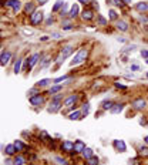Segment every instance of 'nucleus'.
Masks as SVG:
<instances>
[{"label": "nucleus", "instance_id": "obj_1", "mask_svg": "<svg viewBox=\"0 0 148 165\" xmlns=\"http://www.w3.org/2000/svg\"><path fill=\"white\" fill-rule=\"evenodd\" d=\"M87 57H88V50L87 49H81L75 56H74V58L71 60V63H70V66L74 67V66H78V64H81V63H84L85 60H87Z\"/></svg>", "mask_w": 148, "mask_h": 165}, {"label": "nucleus", "instance_id": "obj_2", "mask_svg": "<svg viewBox=\"0 0 148 165\" xmlns=\"http://www.w3.org/2000/svg\"><path fill=\"white\" fill-rule=\"evenodd\" d=\"M73 51H74V49L71 46H67V47H64V49L61 50V53H60V56H58V58H57V66H60L67 57H70V56L73 54Z\"/></svg>", "mask_w": 148, "mask_h": 165}, {"label": "nucleus", "instance_id": "obj_3", "mask_svg": "<svg viewBox=\"0 0 148 165\" xmlns=\"http://www.w3.org/2000/svg\"><path fill=\"white\" fill-rule=\"evenodd\" d=\"M131 105L134 110H137V111H141V110H144V108L147 107V101L144 98H137V100H134L131 103Z\"/></svg>", "mask_w": 148, "mask_h": 165}, {"label": "nucleus", "instance_id": "obj_4", "mask_svg": "<svg viewBox=\"0 0 148 165\" xmlns=\"http://www.w3.org/2000/svg\"><path fill=\"white\" fill-rule=\"evenodd\" d=\"M7 7H11L13 9V11L17 13L20 9H22V1L20 0H6V3H4Z\"/></svg>", "mask_w": 148, "mask_h": 165}, {"label": "nucleus", "instance_id": "obj_5", "mask_svg": "<svg viewBox=\"0 0 148 165\" xmlns=\"http://www.w3.org/2000/svg\"><path fill=\"white\" fill-rule=\"evenodd\" d=\"M113 145H114V148L117 151H120V152H125L127 151V145H125V142L123 140H114L113 141Z\"/></svg>", "mask_w": 148, "mask_h": 165}, {"label": "nucleus", "instance_id": "obj_6", "mask_svg": "<svg viewBox=\"0 0 148 165\" xmlns=\"http://www.w3.org/2000/svg\"><path fill=\"white\" fill-rule=\"evenodd\" d=\"M30 20H32L33 24H39L41 20H43V11H37V10H36L33 14L30 16Z\"/></svg>", "mask_w": 148, "mask_h": 165}, {"label": "nucleus", "instance_id": "obj_7", "mask_svg": "<svg viewBox=\"0 0 148 165\" xmlns=\"http://www.w3.org/2000/svg\"><path fill=\"white\" fill-rule=\"evenodd\" d=\"M77 100H78V95H77V94H71L70 97H67V98L64 100V107L70 108L74 104V103L77 101Z\"/></svg>", "mask_w": 148, "mask_h": 165}, {"label": "nucleus", "instance_id": "obj_8", "mask_svg": "<svg viewBox=\"0 0 148 165\" xmlns=\"http://www.w3.org/2000/svg\"><path fill=\"white\" fill-rule=\"evenodd\" d=\"M11 58V53L10 51H4L1 56H0V66H6Z\"/></svg>", "mask_w": 148, "mask_h": 165}, {"label": "nucleus", "instance_id": "obj_9", "mask_svg": "<svg viewBox=\"0 0 148 165\" xmlns=\"http://www.w3.org/2000/svg\"><path fill=\"white\" fill-rule=\"evenodd\" d=\"M84 148H85V144H84V141L81 140H77L74 141V152H83L84 151Z\"/></svg>", "mask_w": 148, "mask_h": 165}, {"label": "nucleus", "instance_id": "obj_10", "mask_svg": "<svg viewBox=\"0 0 148 165\" xmlns=\"http://www.w3.org/2000/svg\"><path fill=\"white\" fill-rule=\"evenodd\" d=\"M135 10L140 11V13H147L148 11V3L147 1H140L135 4Z\"/></svg>", "mask_w": 148, "mask_h": 165}, {"label": "nucleus", "instance_id": "obj_11", "mask_svg": "<svg viewBox=\"0 0 148 165\" xmlns=\"http://www.w3.org/2000/svg\"><path fill=\"white\" fill-rule=\"evenodd\" d=\"M61 105H63V104H61L60 101H51V104H50V107L47 108V110H49V113H57L58 110L61 108Z\"/></svg>", "mask_w": 148, "mask_h": 165}, {"label": "nucleus", "instance_id": "obj_12", "mask_svg": "<svg viewBox=\"0 0 148 165\" xmlns=\"http://www.w3.org/2000/svg\"><path fill=\"white\" fill-rule=\"evenodd\" d=\"M43 101H44V98L41 97L40 94L30 97V104H32V105H40V104H43Z\"/></svg>", "mask_w": 148, "mask_h": 165}, {"label": "nucleus", "instance_id": "obj_13", "mask_svg": "<svg viewBox=\"0 0 148 165\" xmlns=\"http://www.w3.org/2000/svg\"><path fill=\"white\" fill-rule=\"evenodd\" d=\"M78 11H80V7H78V4L77 3H74L73 6L70 7V11H68V16L71 17V19H74V17L78 16Z\"/></svg>", "mask_w": 148, "mask_h": 165}, {"label": "nucleus", "instance_id": "obj_14", "mask_svg": "<svg viewBox=\"0 0 148 165\" xmlns=\"http://www.w3.org/2000/svg\"><path fill=\"white\" fill-rule=\"evenodd\" d=\"M115 27H117L120 32H127V30H128V23H127V22H124V20H117Z\"/></svg>", "mask_w": 148, "mask_h": 165}, {"label": "nucleus", "instance_id": "obj_15", "mask_svg": "<svg viewBox=\"0 0 148 165\" xmlns=\"http://www.w3.org/2000/svg\"><path fill=\"white\" fill-rule=\"evenodd\" d=\"M81 17H83V20H85V22L93 20V19H94V11H93V10H84L81 13Z\"/></svg>", "mask_w": 148, "mask_h": 165}, {"label": "nucleus", "instance_id": "obj_16", "mask_svg": "<svg viewBox=\"0 0 148 165\" xmlns=\"http://www.w3.org/2000/svg\"><path fill=\"white\" fill-rule=\"evenodd\" d=\"M83 117V113L80 110H77V111H73V113H70L68 114V118L71 120V121H78L80 118Z\"/></svg>", "mask_w": 148, "mask_h": 165}, {"label": "nucleus", "instance_id": "obj_17", "mask_svg": "<svg viewBox=\"0 0 148 165\" xmlns=\"http://www.w3.org/2000/svg\"><path fill=\"white\" fill-rule=\"evenodd\" d=\"M61 148L64 149V151H67V152H70V151L74 149V142L73 141H64L63 145H61Z\"/></svg>", "mask_w": 148, "mask_h": 165}, {"label": "nucleus", "instance_id": "obj_18", "mask_svg": "<svg viewBox=\"0 0 148 165\" xmlns=\"http://www.w3.org/2000/svg\"><path fill=\"white\" fill-rule=\"evenodd\" d=\"M123 110H124V104H114L113 108L110 110V113H111V114H120Z\"/></svg>", "mask_w": 148, "mask_h": 165}, {"label": "nucleus", "instance_id": "obj_19", "mask_svg": "<svg viewBox=\"0 0 148 165\" xmlns=\"http://www.w3.org/2000/svg\"><path fill=\"white\" fill-rule=\"evenodd\" d=\"M24 11L27 13V14H30V16H32V14L34 13V11H36V10H34V3H32V1L26 3V6H24Z\"/></svg>", "mask_w": 148, "mask_h": 165}, {"label": "nucleus", "instance_id": "obj_20", "mask_svg": "<svg viewBox=\"0 0 148 165\" xmlns=\"http://www.w3.org/2000/svg\"><path fill=\"white\" fill-rule=\"evenodd\" d=\"M81 154H83V157L85 158V159H90V158L93 157V155H94L93 149H91V148H88V147H85V148H84V151H83Z\"/></svg>", "mask_w": 148, "mask_h": 165}, {"label": "nucleus", "instance_id": "obj_21", "mask_svg": "<svg viewBox=\"0 0 148 165\" xmlns=\"http://www.w3.org/2000/svg\"><path fill=\"white\" fill-rule=\"evenodd\" d=\"M39 58H40V54H37V53L33 54L32 57L29 58V60H30V63H29V68H32L33 66H36V63H37V60H39Z\"/></svg>", "mask_w": 148, "mask_h": 165}, {"label": "nucleus", "instance_id": "obj_22", "mask_svg": "<svg viewBox=\"0 0 148 165\" xmlns=\"http://www.w3.org/2000/svg\"><path fill=\"white\" fill-rule=\"evenodd\" d=\"M138 154H140L141 157H148V145H141L140 148H138Z\"/></svg>", "mask_w": 148, "mask_h": 165}, {"label": "nucleus", "instance_id": "obj_23", "mask_svg": "<svg viewBox=\"0 0 148 165\" xmlns=\"http://www.w3.org/2000/svg\"><path fill=\"white\" fill-rule=\"evenodd\" d=\"M114 105V103L113 101H110V100H106V101H103V104H101V108L103 110H111Z\"/></svg>", "mask_w": 148, "mask_h": 165}, {"label": "nucleus", "instance_id": "obj_24", "mask_svg": "<svg viewBox=\"0 0 148 165\" xmlns=\"http://www.w3.org/2000/svg\"><path fill=\"white\" fill-rule=\"evenodd\" d=\"M61 90H63V87H61L60 84H56L54 87H51V88L49 90V94H51V95H54L56 93H60Z\"/></svg>", "mask_w": 148, "mask_h": 165}, {"label": "nucleus", "instance_id": "obj_25", "mask_svg": "<svg viewBox=\"0 0 148 165\" xmlns=\"http://www.w3.org/2000/svg\"><path fill=\"white\" fill-rule=\"evenodd\" d=\"M14 152H16L14 144H9V145H6V154H7V155H13Z\"/></svg>", "mask_w": 148, "mask_h": 165}, {"label": "nucleus", "instance_id": "obj_26", "mask_svg": "<svg viewBox=\"0 0 148 165\" xmlns=\"http://www.w3.org/2000/svg\"><path fill=\"white\" fill-rule=\"evenodd\" d=\"M22 63H23V58H19L16 61V64H14V73H16V74H19L20 70H22Z\"/></svg>", "mask_w": 148, "mask_h": 165}, {"label": "nucleus", "instance_id": "obj_27", "mask_svg": "<svg viewBox=\"0 0 148 165\" xmlns=\"http://www.w3.org/2000/svg\"><path fill=\"white\" fill-rule=\"evenodd\" d=\"M81 113H83V117H85L87 114H88V113H90V104H88V103H85V104L83 105Z\"/></svg>", "mask_w": 148, "mask_h": 165}, {"label": "nucleus", "instance_id": "obj_28", "mask_svg": "<svg viewBox=\"0 0 148 165\" xmlns=\"http://www.w3.org/2000/svg\"><path fill=\"white\" fill-rule=\"evenodd\" d=\"M14 147H16V151H22V149H24L26 148V145L22 142V141H14Z\"/></svg>", "mask_w": 148, "mask_h": 165}, {"label": "nucleus", "instance_id": "obj_29", "mask_svg": "<svg viewBox=\"0 0 148 165\" xmlns=\"http://www.w3.org/2000/svg\"><path fill=\"white\" fill-rule=\"evenodd\" d=\"M64 4H66V3H64L63 0H57V1H56V4L53 6V11H57L58 9H60V7H63Z\"/></svg>", "mask_w": 148, "mask_h": 165}, {"label": "nucleus", "instance_id": "obj_30", "mask_svg": "<svg viewBox=\"0 0 148 165\" xmlns=\"http://www.w3.org/2000/svg\"><path fill=\"white\" fill-rule=\"evenodd\" d=\"M50 82H51L50 78H43V80H40V81L37 82V85H39V87H46V85H49Z\"/></svg>", "mask_w": 148, "mask_h": 165}, {"label": "nucleus", "instance_id": "obj_31", "mask_svg": "<svg viewBox=\"0 0 148 165\" xmlns=\"http://www.w3.org/2000/svg\"><path fill=\"white\" fill-rule=\"evenodd\" d=\"M108 14H110V19H111V20H115V22L118 20V14H117V11H115V10L110 9V10H108Z\"/></svg>", "mask_w": 148, "mask_h": 165}, {"label": "nucleus", "instance_id": "obj_32", "mask_svg": "<svg viewBox=\"0 0 148 165\" xmlns=\"http://www.w3.org/2000/svg\"><path fill=\"white\" fill-rule=\"evenodd\" d=\"M13 164L14 165H23L24 164V158L23 157H16L14 158V161H13Z\"/></svg>", "mask_w": 148, "mask_h": 165}, {"label": "nucleus", "instance_id": "obj_33", "mask_svg": "<svg viewBox=\"0 0 148 165\" xmlns=\"http://www.w3.org/2000/svg\"><path fill=\"white\" fill-rule=\"evenodd\" d=\"M87 161H88V165H98V158L94 157V155L90 159H87Z\"/></svg>", "mask_w": 148, "mask_h": 165}, {"label": "nucleus", "instance_id": "obj_34", "mask_svg": "<svg viewBox=\"0 0 148 165\" xmlns=\"http://www.w3.org/2000/svg\"><path fill=\"white\" fill-rule=\"evenodd\" d=\"M54 161H56L58 165H67L66 159H64V158H61V157H54Z\"/></svg>", "mask_w": 148, "mask_h": 165}, {"label": "nucleus", "instance_id": "obj_35", "mask_svg": "<svg viewBox=\"0 0 148 165\" xmlns=\"http://www.w3.org/2000/svg\"><path fill=\"white\" fill-rule=\"evenodd\" d=\"M97 20H98V24L100 26H106V24H107V20L101 16V14H98V16H97Z\"/></svg>", "mask_w": 148, "mask_h": 165}, {"label": "nucleus", "instance_id": "obj_36", "mask_svg": "<svg viewBox=\"0 0 148 165\" xmlns=\"http://www.w3.org/2000/svg\"><path fill=\"white\" fill-rule=\"evenodd\" d=\"M68 78H70L68 75H63V77H58V78H56V80H54V82H56V84H58V82L66 81V80H68Z\"/></svg>", "mask_w": 148, "mask_h": 165}, {"label": "nucleus", "instance_id": "obj_37", "mask_svg": "<svg viewBox=\"0 0 148 165\" xmlns=\"http://www.w3.org/2000/svg\"><path fill=\"white\" fill-rule=\"evenodd\" d=\"M113 3H114L115 6H118V7H123L124 4H125L123 0H113Z\"/></svg>", "mask_w": 148, "mask_h": 165}, {"label": "nucleus", "instance_id": "obj_38", "mask_svg": "<svg viewBox=\"0 0 148 165\" xmlns=\"http://www.w3.org/2000/svg\"><path fill=\"white\" fill-rule=\"evenodd\" d=\"M61 98H63V94H57V95L53 97V101H60Z\"/></svg>", "mask_w": 148, "mask_h": 165}, {"label": "nucleus", "instance_id": "obj_39", "mask_svg": "<svg viewBox=\"0 0 148 165\" xmlns=\"http://www.w3.org/2000/svg\"><path fill=\"white\" fill-rule=\"evenodd\" d=\"M141 56L144 58H148V50H141Z\"/></svg>", "mask_w": 148, "mask_h": 165}, {"label": "nucleus", "instance_id": "obj_40", "mask_svg": "<svg viewBox=\"0 0 148 165\" xmlns=\"http://www.w3.org/2000/svg\"><path fill=\"white\" fill-rule=\"evenodd\" d=\"M73 29V26L71 24H66V26H63V30H71Z\"/></svg>", "mask_w": 148, "mask_h": 165}, {"label": "nucleus", "instance_id": "obj_41", "mask_svg": "<svg viewBox=\"0 0 148 165\" xmlns=\"http://www.w3.org/2000/svg\"><path fill=\"white\" fill-rule=\"evenodd\" d=\"M115 87H117V88H125V85L120 84V82H115Z\"/></svg>", "mask_w": 148, "mask_h": 165}, {"label": "nucleus", "instance_id": "obj_42", "mask_svg": "<svg viewBox=\"0 0 148 165\" xmlns=\"http://www.w3.org/2000/svg\"><path fill=\"white\" fill-rule=\"evenodd\" d=\"M51 37L53 39H58L60 37V33H51Z\"/></svg>", "mask_w": 148, "mask_h": 165}, {"label": "nucleus", "instance_id": "obj_43", "mask_svg": "<svg viewBox=\"0 0 148 165\" xmlns=\"http://www.w3.org/2000/svg\"><path fill=\"white\" fill-rule=\"evenodd\" d=\"M41 137H43V138H46V140H49V135H47V132H41Z\"/></svg>", "mask_w": 148, "mask_h": 165}, {"label": "nucleus", "instance_id": "obj_44", "mask_svg": "<svg viewBox=\"0 0 148 165\" xmlns=\"http://www.w3.org/2000/svg\"><path fill=\"white\" fill-rule=\"evenodd\" d=\"M80 3H83V4H88L90 3V0H78Z\"/></svg>", "mask_w": 148, "mask_h": 165}, {"label": "nucleus", "instance_id": "obj_45", "mask_svg": "<svg viewBox=\"0 0 148 165\" xmlns=\"http://www.w3.org/2000/svg\"><path fill=\"white\" fill-rule=\"evenodd\" d=\"M51 23H53V19L50 17V19H47V22H46V24L49 26V24H51Z\"/></svg>", "mask_w": 148, "mask_h": 165}, {"label": "nucleus", "instance_id": "obj_46", "mask_svg": "<svg viewBox=\"0 0 148 165\" xmlns=\"http://www.w3.org/2000/svg\"><path fill=\"white\" fill-rule=\"evenodd\" d=\"M36 93H37V90H36V88H32V90L29 91V94H36Z\"/></svg>", "mask_w": 148, "mask_h": 165}, {"label": "nucleus", "instance_id": "obj_47", "mask_svg": "<svg viewBox=\"0 0 148 165\" xmlns=\"http://www.w3.org/2000/svg\"><path fill=\"white\" fill-rule=\"evenodd\" d=\"M47 1H49V0H39V3H40V4H46Z\"/></svg>", "mask_w": 148, "mask_h": 165}, {"label": "nucleus", "instance_id": "obj_48", "mask_svg": "<svg viewBox=\"0 0 148 165\" xmlns=\"http://www.w3.org/2000/svg\"><path fill=\"white\" fill-rule=\"evenodd\" d=\"M124 3H125V4H131L132 3V0H123Z\"/></svg>", "mask_w": 148, "mask_h": 165}, {"label": "nucleus", "instance_id": "obj_49", "mask_svg": "<svg viewBox=\"0 0 148 165\" xmlns=\"http://www.w3.org/2000/svg\"><path fill=\"white\" fill-rule=\"evenodd\" d=\"M49 40V36H44V37H41V41H46Z\"/></svg>", "mask_w": 148, "mask_h": 165}, {"label": "nucleus", "instance_id": "obj_50", "mask_svg": "<svg viewBox=\"0 0 148 165\" xmlns=\"http://www.w3.org/2000/svg\"><path fill=\"white\" fill-rule=\"evenodd\" d=\"M24 33L26 34H33V32H32V30H24Z\"/></svg>", "mask_w": 148, "mask_h": 165}, {"label": "nucleus", "instance_id": "obj_51", "mask_svg": "<svg viewBox=\"0 0 148 165\" xmlns=\"http://www.w3.org/2000/svg\"><path fill=\"white\" fill-rule=\"evenodd\" d=\"M131 70H138V66H131Z\"/></svg>", "mask_w": 148, "mask_h": 165}, {"label": "nucleus", "instance_id": "obj_52", "mask_svg": "<svg viewBox=\"0 0 148 165\" xmlns=\"http://www.w3.org/2000/svg\"><path fill=\"white\" fill-rule=\"evenodd\" d=\"M144 142H145V144H147V145H148V135H147V137H145V138H144Z\"/></svg>", "mask_w": 148, "mask_h": 165}, {"label": "nucleus", "instance_id": "obj_53", "mask_svg": "<svg viewBox=\"0 0 148 165\" xmlns=\"http://www.w3.org/2000/svg\"><path fill=\"white\" fill-rule=\"evenodd\" d=\"M0 49H1V46H0Z\"/></svg>", "mask_w": 148, "mask_h": 165}, {"label": "nucleus", "instance_id": "obj_54", "mask_svg": "<svg viewBox=\"0 0 148 165\" xmlns=\"http://www.w3.org/2000/svg\"><path fill=\"white\" fill-rule=\"evenodd\" d=\"M0 34H1V32H0Z\"/></svg>", "mask_w": 148, "mask_h": 165}, {"label": "nucleus", "instance_id": "obj_55", "mask_svg": "<svg viewBox=\"0 0 148 165\" xmlns=\"http://www.w3.org/2000/svg\"><path fill=\"white\" fill-rule=\"evenodd\" d=\"M147 77H148V74H147Z\"/></svg>", "mask_w": 148, "mask_h": 165}]
</instances>
